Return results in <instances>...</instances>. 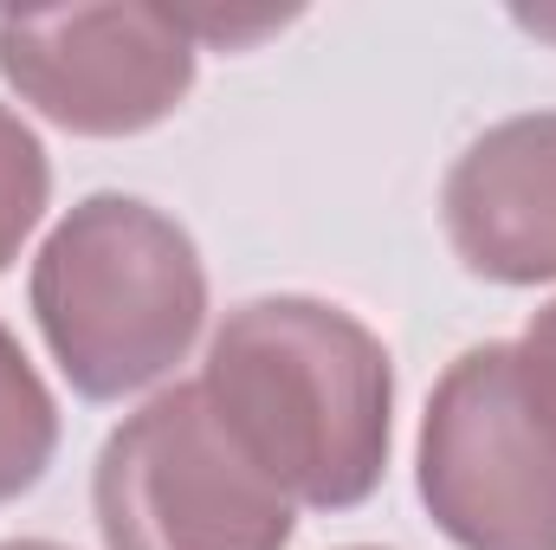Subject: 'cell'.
<instances>
[{
    "label": "cell",
    "instance_id": "8992f818",
    "mask_svg": "<svg viewBox=\"0 0 556 550\" xmlns=\"http://www.w3.org/2000/svg\"><path fill=\"white\" fill-rule=\"evenodd\" d=\"M440 221L459 266L492 285L556 278V111H525L466 142L446 168Z\"/></svg>",
    "mask_w": 556,
    "mask_h": 550
},
{
    "label": "cell",
    "instance_id": "277c9868",
    "mask_svg": "<svg viewBox=\"0 0 556 550\" xmlns=\"http://www.w3.org/2000/svg\"><path fill=\"white\" fill-rule=\"evenodd\" d=\"M91 512L104 550H285L291 499L240 453L201 383L149 396L111 427Z\"/></svg>",
    "mask_w": 556,
    "mask_h": 550
},
{
    "label": "cell",
    "instance_id": "7c38bea8",
    "mask_svg": "<svg viewBox=\"0 0 556 550\" xmlns=\"http://www.w3.org/2000/svg\"><path fill=\"white\" fill-rule=\"evenodd\" d=\"M350 550H376V545H350Z\"/></svg>",
    "mask_w": 556,
    "mask_h": 550
},
{
    "label": "cell",
    "instance_id": "7a4b0ae2",
    "mask_svg": "<svg viewBox=\"0 0 556 550\" xmlns=\"http://www.w3.org/2000/svg\"><path fill=\"white\" fill-rule=\"evenodd\" d=\"M33 317L85 402L175 376L207 324V273L181 221L137 195H85L33 260Z\"/></svg>",
    "mask_w": 556,
    "mask_h": 550
},
{
    "label": "cell",
    "instance_id": "9c48e42d",
    "mask_svg": "<svg viewBox=\"0 0 556 550\" xmlns=\"http://www.w3.org/2000/svg\"><path fill=\"white\" fill-rule=\"evenodd\" d=\"M518 350H525V363L538 370V383H544V396L556 402V298L544 311H531V324H525V337H518Z\"/></svg>",
    "mask_w": 556,
    "mask_h": 550
},
{
    "label": "cell",
    "instance_id": "52a82bcc",
    "mask_svg": "<svg viewBox=\"0 0 556 550\" xmlns=\"http://www.w3.org/2000/svg\"><path fill=\"white\" fill-rule=\"evenodd\" d=\"M59 453V402L20 337L0 324V505L33 492Z\"/></svg>",
    "mask_w": 556,
    "mask_h": 550
},
{
    "label": "cell",
    "instance_id": "5b68a950",
    "mask_svg": "<svg viewBox=\"0 0 556 550\" xmlns=\"http://www.w3.org/2000/svg\"><path fill=\"white\" fill-rule=\"evenodd\" d=\"M194 33L168 7L0 13V78L72 137H142L194 91Z\"/></svg>",
    "mask_w": 556,
    "mask_h": 550
},
{
    "label": "cell",
    "instance_id": "30bf717a",
    "mask_svg": "<svg viewBox=\"0 0 556 550\" xmlns=\"http://www.w3.org/2000/svg\"><path fill=\"white\" fill-rule=\"evenodd\" d=\"M511 20H518L525 33H538V39H551V46H556V7H518Z\"/></svg>",
    "mask_w": 556,
    "mask_h": 550
},
{
    "label": "cell",
    "instance_id": "8fae6325",
    "mask_svg": "<svg viewBox=\"0 0 556 550\" xmlns=\"http://www.w3.org/2000/svg\"><path fill=\"white\" fill-rule=\"evenodd\" d=\"M0 550H65V545H46V538H7Z\"/></svg>",
    "mask_w": 556,
    "mask_h": 550
},
{
    "label": "cell",
    "instance_id": "3957f363",
    "mask_svg": "<svg viewBox=\"0 0 556 550\" xmlns=\"http://www.w3.org/2000/svg\"><path fill=\"white\" fill-rule=\"evenodd\" d=\"M415 486L459 550H556V402L518 343L446 363L420 414Z\"/></svg>",
    "mask_w": 556,
    "mask_h": 550
},
{
    "label": "cell",
    "instance_id": "ba28073f",
    "mask_svg": "<svg viewBox=\"0 0 556 550\" xmlns=\"http://www.w3.org/2000/svg\"><path fill=\"white\" fill-rule=\"evenodd\" d=\"M46 201H52V162L39 137L20 124V111L0 104V273L20 260L26 234L46 221Z\"/></svg>",
    "mask_w": 556,
    "mask_h": 550
},
{
    "label": "cell",
    "instance_id": "6da1fadb",
    "mask_svg": "<svg viewBox=\"0 0 556 550\" xmlns=\"http://www.w3.org/2000/svg\"><path fill=\"white\" fill-rule=\"evenodd\" d=\"M201 389L291 505L350 512L389 473L395 363L343 304L278 291L227 311Z\"/></svg>",
    "mask_w": 556,
    "mask_h": 550
}]
</instances>
